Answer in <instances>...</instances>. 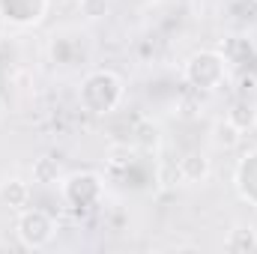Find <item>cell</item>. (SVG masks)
Instances as JSON below:
<instances>
[{"label": "cell", "instance_id": "1", "mask_svg": "<svg viewBox=\"0 0 257 254\" xmlns=\"http://www.w3.org/2000/svg\"><path fill=\"white\" fill-rule=\"evenodd\" d=\"M123 96H126V84L114 69H93V72L84 75V81L78 87L81 108L87 114H96V117H105V114L117 111Z\"/></svg>", "mask_w": 257, "mask_h": 254}, {"label": "cell", "instance_id": "2", "mask_svg": "<svg viewBox=\"0 0 257 254\" xmlns=\"http://www.w3.org/2000/svg\"><path fill=\"white\" fill-rule=\"evenodd\" d=\"M227 72H230V63L224 60L221 51H212V48L194 51L186 60V66H183V78L200 93H212V90L224 87Z\"/></svg>", "mask_w": 257, "mask_h": 254}, {"label": "cell", "instance_id": "3", "mask_svg": "<svg viewBox=\"0 0 257 254\" xmlns=\"http://www.w3.org/2000/svg\"><path fill=\"white\" fill-rule=\"evenodd\" d=\"M57 233V221L45 209H21L15 221V236L24 248H45Z\"/></svg>", "mask_w": 257, "mask_h": 254}, {"label": "cell", "instance_id": "4", "mask_svg": "<svg viewBox=\"0 0 257 254\" xmlns=\"http://www.w3.org/2000/svg\"><path fill=\"white\" fill-rule=\"evenodd\" d=\"M60 191L72 206H96L102 200L105 183L99 174H69L66 180H60Z\"/></svg>", "mask_w": 257, "mask_h": 254}, {"label": "cell", "instance_id": "5", "mask_svg": "<svg viewBox=\"0 0 257 254\" xmlns=\"http://www.w3.org/2000/svg\"><path fill=\"white\" fill-rule=\"evenodd\" d=\"M51 0H0V18L12 27H33L45 18Z\"/></svg>", "mask_w": 257, "mask_h": 254}, {"label": "cell", "instance_id": "6", "mask_svg": "<svg viewBox=\"0 0 257 254\" xmlns=\"http://www.w3.org/2000/svg\"><path fill=\"white\" fill-rule=\"evenodd\" d=\"M177 168H180V180L189 183V186H203L212 174V162L203 153H186L177 162Z\"/></svg>", "mask_w": 257, "mask_h": 254}, {"label": "cell", "instance_id": "7", "mask_svg": "<svg viewBox=\"0 0 257 254\" xmlns=\"http://www.w3.org/2000/svg\"><path fill=\"white\" fill-rule=\"evenodd\" d=\"M236 191L242 200L257 206V150H251L239 165H236Z\"/></svg>", "mask_w": 257, "mask_h": 254}, {"label": "cell", "instance_id": "8", "mask_svg": "<svg viewBox=\"0 0 257 254\" xmlns=\"http://www.w3.org/2000/svg\"><path fill=\"white\" fill-rule=\"evenodd\" d=\"M242 129H236L227 117H221V120H215L212 129H209V144L215 147V150H221V153H230V150H236L239 144H242Z\"/></svg>", "mask_w": 257, "mask_h": 254}, {"label": "cell", "instance_id": "9", "mask_svg": "<svg viewBox=\"0 0 257 254\" xmlns=\"http://www.w3.org/2000/svg\"><path fill=\"white\" fill-rule=\"evenodd\" d=\"M224 251L233 254H248L257 251V230L251 224H233L224 236Z\"/></svg>", "mask_w": 257, "mask_h": 254}, {"label": "cell", "instance_id": "10", "mask_svg": "<svg viewBox=\"0 0 257 254\" xmlns=\"http://www.w3.org/2000/svg\"><path fill=\"white\" fill-rule=\"evenodd\" d=\"M0 200L9 206V209H24L30 203V183H24L21 177H9L0 183Z\"/></svg>", "mask_w": 257, "mask_h": 254}, {"label": "cell", "instance_id": "11", "mask_svg": "<svg viewBox=\"0 0 257 254\" xmlns=\"http://www.w3.org/2000/svg\"><path fill=\"white\" fill-rule=\"evenodd\" d=\"M63 180V168H60V162L54 159V156H39L36 162H33V183H42V186H54V183H60Z\"/></svg>", "mask_w": 257, "mask_h": 254}, {"label": "cell", "instance_id": "12", "mask_svg": "<svg viewBox=\"0 0 257 254\" xmlns=\"http://www.w3.org/2000/svg\"><path fill=\"white\" fill-rule=\"evenodd\" d=\"M227 120L236 129H242V132H251L257 126V105L248 102V99H236L230 105V111H227Z\"/></svg>", "mask_w": 257, "mask_h": 254}, {"label": "cell", "instance_id": "13", "mask_svg": "<svg viewBox=\"0 0 257 254\" xmlns=\"http://www.w3.org/2000/svg\"><path fill=\"white\" fill-rule=\"evenodd\" d=\"M135 144H138V150L153 153V150L159 147V126L150 123V120H144V123L138 126V132H135Z\"/></svg>", "mask_w": 257, "mask_h": 254}]
</instances>
